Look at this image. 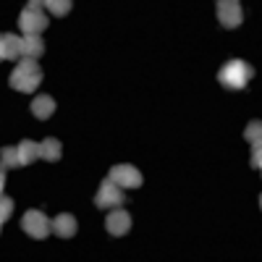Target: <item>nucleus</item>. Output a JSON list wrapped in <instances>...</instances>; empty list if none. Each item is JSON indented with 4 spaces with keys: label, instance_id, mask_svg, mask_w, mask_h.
Returning <instances> with one entry per match:
<instances>
[{
    "label": "nucleus",
    "instance_id": "1",
    "mask_svg": "<svg viewBox=\"0 0 262 262\" xmlns=\"http://www.w3.org/2000/svg\"><path fill=\"white\" fill-rule=\"evenodd\" d=\"M21 63H16V69L8 76V84L13 86L16 92H24L32 95L37 92V86L42 84V69L34 58H18Z\"/></svg>",
    "mask_w": 262,
    "mask_h": 262
},
{
    "label": "nucleus",
    "instance_id": "2",
    "mask_svg": "<svg viewBox=\"0 0 262 262\" xmlns=\"http://www.w3.org/2000/svg\"><path fill=\"white\" fill-rule=\"evenodd\" d=\"M252 79H254V69L242 58L228 60L223 69L217 71V81H221L226 90H244Z\"/></svg>",
    "mask_w": 262,
    "mask_h": 262
},
{
    "label": "nucleus",
    "instance_id": "3",
    "mask_svg": "<svg viewBox=\"0 0 262 262\" xmlns=\"http://www.w3.org/2000/svg\"><path fill=\"white\" fill-rule=\"evenodd\" d=\"M21 228H24V233L27 236H32V238H45L48 233H53L50 231V221H48V215L42 212V210H27L24 212V217H21Z\"/></svg>",
    "mask_w": 262,
    "mask_h": 262
},
{
    "label": "nucleus",
    "instance_id": "4",
    "mask_svg": "<svg viewBox=\"0 0 262 262\" xmlns=\"http://www.w3.org/2000/svg\"><path fill=\"white\" fill-rule=\"evenodd\" d=\"M48 16H45V11L42 8H37V6H27L24 11H21V16H18V27H21V32L24 34H42L48 29Z\"/></svg>",
    "mask_w": 262,
    "mask_h": 262
},
{
    "label": "nucleus",
    "instance_id": "5",
    "mask_svg": "<svg viewBox=\"0 0 262 262\" xmlns=\"http://www.w3.org/2000/svg\"><path fill=\"white\" fill-rule=\"evenodd\" d=\"M95 205L100 210H113V207H121L123 205V189L116 186L111 179H102L100 181V189L95 194Z\"/></svg>",
    "mask_w": 262,
    "mask_h": 262
},
{
    "label": "nucleus",
    "instance_id": "6",
    "mask_svg": "<svg viewBox=\"0 0 262 262\" xmlns=\"http://www.w3.org/2000/svg\"><path fill=\"white\" fill-rule=\"evenodd\" d=\"M107 179H111L116 186H121V189H139L142 186V173L134 165H128V163L113 165L111 173H107Z\"/></svg>",
    "mask_w": 262,
    "mask_h": 262
},
{
    "label": "nucleus",
    "instance_id": "7",
    "mask_svg": "<svg viewBox=\"0 0 262 262\" xmlns=\"http://www.w3.org/2000/svg\"><path fill=\"white\" fill-rule=\"evenodd\" d=\"M217 21L226 27V29H236V27H242V21H244V11L242 6H238V0H217Z\"/></svg>",
    "mask_w": 262,
    "mask_h": 262
},
{
    "label": "nucleus",
    "instance_id": "8",
    "mask_svg": "<svg viewBox=\"0 0 262 262\" xmlns=\"http://www.w3.org/2000/svg\"><path fill=\"white\" fill-rule=\"evenodd\" d=\"M105 228L111 236H126L131 231V215L126 210L113 207V212H107V217H105Z\"/></svg>",
    "mask_w": 262,
    "mask_h": 262
},
{
    "label": "nucleus",
    "instance_id": "9",
    "mask_svg": "<svg viewBox=\"0 0 262 262\" xmlns=\"http://www.w3.org/2000/svg\"><path fill=\"white\" fill-rule=\"evenodd\" d=\"M50 231H53L55 236H60V238H71V236H76L79 223H76V217H74V215L60 212V215H55L53 221H50Z\"/></svg>",
    "mask_w": 262,
    "mask_h": 262
},
{
    "label": "nucleus",
    "instance_id": "10",
    "mask_svg": "<svg viewBox=\"0 0 262 262\" xmlns=\"http://www.w3.org/2000/svg\"><path fill=\"white\" fill-rule=\"evenodd\" d=\"M45 53V42H42L39 34H24L21 37V58H39Z\"/></svg>",
    "mask_w": 262,
    "mask_h": 262
},
{
    "label": "nucleus",
    "instance_id": "11",
    "mask_svg": "<svg viewBox=\"0 0 262 262\" xmlns=\"http://www.w3.org/2000/svg\"><path fill=\"white\" fill-rule=\"evenodd\" d=\"M55 113V100L50 95H37L32 100V116L39 118V121H48L50 116Z\"/></svg>",
    "mask_w": 262,
    "mask_h": 262
},
{
    "label": "nucleus",
    "instance_id": "12",
    "mask_svg": "<svg viewBox=\"0 0 262 262\" xmlns=\"http://www.w3.org/2000/svg\"><path fill=\"white\" fill-rule=\"evenodd\" d=\"M39 158L48 163H58L60 160V142L55 137H48L39 142Z\"/></svg>",
    "mask_w": 262,
    "mask_h": 262
},
{
    "label": "nucleus",
    "instance_id": "13",
    "mask_svg": "<svg viewBox=\"0 0 262 262\" xmlns=\"http://www.w3.org/2000/svg\"><path fill=\"white\" fill-rule=\"evenodd\" d=\"M16 149H18L21 165H32V163L39 158V144H37V142H32V139H21V144H18Z\"/></svg>",
    "mask_w": 262,
    "mask_h": 262
},
{
    "label": "nucleus",
    "instance_id": "14",
    "mask_svg": "<svg viewBox=\"0 0 262 262\" xmlns=\"http://www.w3.org/2000/svg\"><path fill=\"white\" fill-rule=\"evenodd\" d=\"M18 58H21V37L3 34V60H18Z\"/></svg>",
    "mask_w": 262,
    "mask_h": 262
},
{
    "label": "nucleus",
    "instance_id": "15",
    "mask_svg": "<svg viewBox=\"0 0 262 262\" xmlns=\"http://www.w3.org/2000/svg\"><path fill=\"white\" fill-rule=\"evenodd\" d=\"M0 165L3 168H21L18 149L16 147H3V152H0Z\"/></svg>",
    "mask_w": 262,
    "mask_h": 262
},
{
    "label": "nucleus",
    "instance_id": "16",
    "mask_svg": "<svg viewBox=\"0 0 262 262\" xmlns=\"http://www.w3.org/2000/svg\"><path fill=\"white\" fill-rule=\"evenodd\" d=\"M48 11L53 16H66V13H71V6H74V0H48Z\"/></svg>",
    "mask_w": 262,
    "mask_h": 262
},
{
    "label": "nucleus",
    "instance_id": "17",
    "mask_svg": "<svg viewBox=\"0 0 262 262\" xmlns=\"http://www.w3.org/2000/svg\"><path fill=\"white\" fill-rule=\"evenodd\" d=\"M244 139H247L249 144H254V142L262 139V123H259V121H252V123L244 128Z\"/></svg>",
    "mask_w": 262,
    "mask_h": 262
},
{
    "label": "nucleus",
    "instance_id": "18",
    "mask_svg": "<svg viewBox=\"0 0 262 262\" xmlns=\"http://www.w3.org/2000/svg\"><path fill=\"white\" fill-rule=\"evenodd\" d=\"M11 212H13V200L6 194H0V223H6L11 217Z\"/></svg>",
    "mask_w": 262,
    "mask_h": 262
},
{
    "label": "nucleus",
    "instance_id": "19",
    "mask_svg": "<svg viewBox=\"0 0 262 262\" xmlns=\"http://www.w3.org/2000/svg\"><path fill=\"white\" fill-rule=\"evenodd\" d=\"M259 165H262V144L254 142V144H252V168L259 170Z\"/></svg>",
    "mask_w": 262,
    "mask_h": 262
},
{
    "label": "nucleus",
    "instance_id": "20",
    "mask_svg": "<svg viewBox=\"0 0 262 262\" xmlns=\"http://www.w3.org/2000/svg\"><path fill=\"white\" fill-rule=\"evenodd\" d=\"M3 186H6V168L0 165V194H3Z\"/></svg>",
    "mask_w": 262,
    "mask_h": 262
},
{
    "label": "nucleus",
    "instance_id": "21",
    "mask_svg": "<svg viewBox=\"0 0 262 262\" xmlns=\"http://www.w3.org/2000/svg\"><path fill=\"white\" fill-rule=\"evenodd\" d=\"M45 3H48V0H29V6H37V8H42Z\"/></svg>",
    "mask_w": 262,
    "mask_h": 262
},
{
    "label": "nucleus",
    "instance_id": "22",
    "mask_svg": "<svg viewBox=\"0 0 262 262\" xmlns=\"http://www.w3.org/2000/svg\"><path fill=\"white\" fill-rule=\"evenodd\" d=\"M0 60H3V34H0Z\"/></svg>",
    "mask_w": 262,
    "mask_h": 262
},
{
    "label": "nucleus",
    "instance_id": "23",
    "mask_svg": "<svg viewBox=\"0 0 262 262\" xmlns=\"http://www.w3.org/2000/svg\"><path fill=\"white\" fill-rule=\"evenodd\" d=\"M0 228H3V223H0Z\"/></svg>",
    "mask_w": 262,
    "mask_h": 262
}]
</instances>
